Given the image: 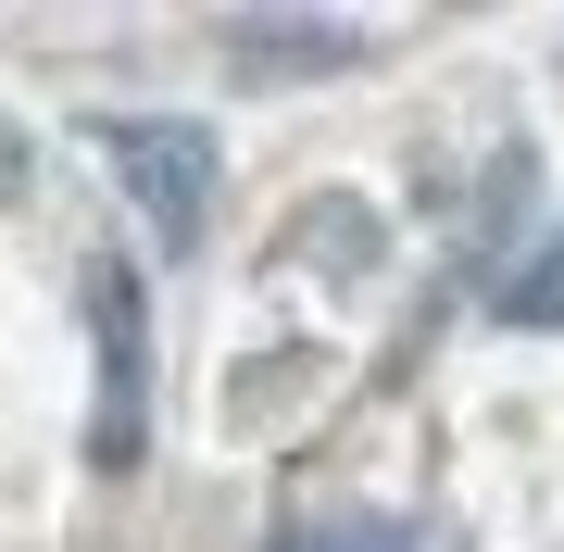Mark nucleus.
Listing matches in <instances>:
<instances>
[{
	"instance_id": "5",
	"label": "nucleus",
	"mask_w": 564,
	"mask_h": 552,
	"mask_svg": "<svg viewBox=\"0 0 564 552\" xmlns=\"http://www.w3.org/2000/svg\"><path fill=\"white\" fill-rule=\"evenodd\" d=\"M314 552H426V540L389 528V515H351V528H314Z\"/></svg>"
},
{
	"instance_id": "3",
	"label": "nucleus",
	"mask_w": 564,
	"mask_h": 552,
	"mask_svg": "<svg viewBox=\"0 0 564 552\" xmlns=\"http://www.w3.org/2000/svg\"><path fill=\"white\" fill-rule=\"evenodd\" d=\"M239 63H364V25H239Z\"/></svg>"
},
{
	"instance_id": "1",
	"label": "nucleus",
	"mask_w": 564,
	"mask_h": 552,
	"mask_svg": "<svg viewBox=\"0 0 564 552\" xmlns=\"http://www.w3.org/2000/svg\"><path fill=\"white\" fill-rule=\"evenodd\" d=\"M88 139H101V164L126 176V202H139V226H151L163 251L202 239V202H214V176H226L214 126H188V113H101Z\"/></svg>"
},
{
	"instance_id": "2",
	"label": "nucleus",
	"mask_w": 564,
	"mask_h": 552,
	"mask_svg": "<svg viewBox=\"0 0 564 552\" xmlns=\"http://www.w3.org/2000/svg\"><path fill=\"white\" fill-rule=\"evenodd\" d=\"M88 339H101V414H88V465H139L151 452V302L139 277H88Z\"/></svg>"
},
{
	"instance_id": "4",
	"label": "nucleus",
	"mask_w": 564,
	"mask_h": 552,
	"mask_svg": "<svg viewBox=\"0 0 564 552\" xmlns=\"http://www.w3.org/2000/svg\"><path fill=\"white\" fill-rule=\"evenodd\" d=\"M489 314H502V327H564V239L540 251V264H514V277H502V302H489Z\"/></svg>"
}]
</instances>
